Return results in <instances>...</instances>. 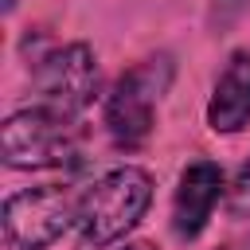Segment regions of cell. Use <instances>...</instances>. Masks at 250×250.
<instances>
[{
  "mask_svg": "<svg viewBox=\"0 0 250 250\" xmlns=\"http://www.w3.org/2000/svg\"><path fill=\"white\" fill-rule=\"evenodd\" d=\"M250 8V0H215V23H230Z\"/></svg>",
  "mask_w": 250,
  "mask_h": 250,
  "instance_id": "cell-9",
  "label": "cell"
},
{
  "mask_svg": "<svg viewBox=\"0 0 250 250\" xmlns=\"http://www.w3.org/2000/svg\"><path fill=\"white\" fill-rule=\"evenodd\" d=\"M172 55H148L129 66L105 94V133L121 148H137L156 121V105L172 86Z\"/></svg>",
  "mask_w": 250,
  "mask_h": 250,
  "instance_id": "cell-3",
  "label": "cell"
},
{
  "mask_svg": "<svg viewBox=\"0 0 250 250\" xmlns=\"http://www.w3.org/2000/svg\"><path fill=\"white\" fill-rule=\"evenodd\" d=\"M242 250H250V234H246V246H242Z\"/></svg>",
  "mask_w": 250,
  "mask_h": 250,
  "instance_id": "cell-12",
  "label": "cell"
},
{
  "mask_svg": "<svg viewBox=\"0 0 250 250\" xmlns=\"http://www.w3.org/2000/svg\"><path fill=\"white\" fill-rule=\"evenodd\" d=\"M31 90L35 105H47L55 113L78 117L86 105H94L102 90V66L90 43H59L31 66Z\"/></svg>",
  "mask_w": 250,
  "mask_h": 250,
  "instance_id": "cell-5",
  "label": "cell"
},
{
  "mask_svg": "<svg viewBox=\"0 0 250 250\" xmlns=\"http://www.w3.org/2000/svg\"><path fill=\"white\" fill-rule=\"evenodd\" d=\"M78 148H82L78 117L55 113L47 105L16 109L0 125V160L16 172L62 168L78 156Z\"/></svg>",
  "mask_w": 250,
  "mask_h": 250,
  "instance_id": "cell-2",
  "label": "cell"
},
{
  "mask_svg": "<svg viewBox=\"0 0 250 250\" xmlns=\"http://www.w3.org/2000/svg\"><path fill=\"white\" fill-rule=\"evenodd\" d=\"M223 191H227L223 168L215 160H207V156L191 160L180 172V184H176V195H172V234L180 242H195L207 230Z\"/></svg>",
  "mask_w": 250,
  "mask_h": 250,
  "instance_id": "cell-6",
  "label": "cell"
},
{
  "mask_svg": "<svg viewBox=\"0 0 250 250\" xmlns=\"http://www.w3.org/2000/svg\"><path fill=\"white\" fill-rule=\"evenodd\" d=\"M152 207V176L137 164H121L94 180L78 203V234L86 246L102 250L121 242Z\"/></svg>",
  "mask_w": 250,
  "mask_h": 250,
  "instance_id": "cell-1",
  "label": "cell"
},
{
  "mask_svg": "<svg viewBox=\"0 0 250 250\" xmlns=\"http://www.w3.org/2000/svg\"><path fill=\"white\" fill-rule=\"evenodd\" d=\"M250 125V51H234L207 98V129L234 137Z\"/></svg>",
  "mask_w": 250,
  "mask_h": 250,
  "instance_id": "cell-7",
  "label": "cell"
},
{
  "mask_svg": "<svg viewBox=\"0 0 250 250\" xmlns=\"http://www.w3.org/2000/svg\"><path fill=\"white\" fill-rule=\"evenodd\" d=\"M121 250H152V246H121Z\"/></svg>",
  "mask_w": 250,
  "mask_h": 250,
  "instance_id": "cell-11",
  "label": "cell"
},
{
  "mask_svg": "<svg viewBox=\"0 0 250 250\" xmlns=\"http://www.w3.org/2000/svg\"><path fill=\"white\" fill-rule=\"evenodd\" d=\"M227 211L230 219H250V160L238 168V176L227 188Z\"/></svg>",
  "mask_w": 250,
  "mask_h": 250,
  "instance_id": "cell-8",
  "label": "cell"
},
{
  "mask_svg": "<svg viewBox=\"0 0 250 250\" xmlns=\"http://www.w3.org/2000/svg\"><path fill=\"white\" fill-rule=\"evenodd\" d=\"M82 191L70 184H39L4 199V242L12 250H51L70 227H78Z\"/></svg>",
  "mask_w": 250,
  "mask_h": 250,
  "instance_id": "cell-4",
  "label": "cell"
},
{
  "mask_svg": "<svg viewBox=\"0 0 250 250\" xmlns=\"http://www.w3.org/2000/svg\"><path fill=\"white\" fill-rule=\"evenodd\" d=\"M16 12V0H4V16H12Z\"/></svg>",
  "mask_w": 250,
  "mask_h": 250,
  "instance_id": "cell-10",
  "label": "cell"
}]
</instances>
